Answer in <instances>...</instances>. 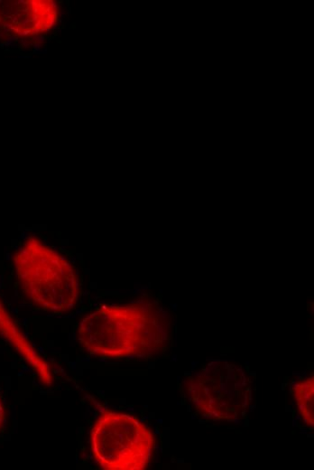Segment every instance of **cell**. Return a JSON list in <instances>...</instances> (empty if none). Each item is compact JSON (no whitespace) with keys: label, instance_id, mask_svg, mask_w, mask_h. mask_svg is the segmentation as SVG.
<instances>
[{"label":"cell","instance_id":"obj_1","mask_svg":"<svg viewBox=\"0 0 314 470\" xmlns=\"http://www.w3.org/2000/svg\"><path fill=\"white\" fill-rule=\"evenodd\" d=\"M77 338L83 350L98 358L146 357L164 348L168 331L152 305H105L80 320Z\"/></svg>","mask_w":314,"mask_h":470},{"label":"cell","instance_id":"obj_5","mask_svg":"<svg viewBox=\"0 0 314 470\" xmlns=\"http://www.w3.org/2000/svg\"><path fill=\"white\" fill-rule=\"evenodd\" d=\"M0 337L28 363L43 383L51 384L52 376L48 363L21 331L1 300Z\"/></svg>","mask_w":314,"mask_h":470},{"label":"cell","instance_id":"obj_9","mask_svg":"<svg viewBox=\"0 0 314 470\" xmlns=\"http://www.w3.org/2000/svg\"><path fill=\"white\" fill-rule=\"evenodd\" d=\"M34 39H35L39 43L43 42L44 40H45L44 36H42H42H41V35H39V36H35Z\"/></svg>","mask_w":314,"mask_h":470},{"label":"cell","instance_id":"obj_10","mask_svg":"<svg viewBox=\"0 0 314 470\" xmlns=\"http://www.w3.org/2000/svg\"><path fill=\"white\" fill-rule=\"evenodd\" d=\"M61 32H62L61 29H58V30H57V33H59V34L61 33Z\"/></svg>","mask_w":314,"mask_h":470},{"label":"cell","instance_id":"obj_3","mask_svg":"<svg viewBox=\"0 0 314 470\" xmlns=\"http://www.w3.org/2000/svg\"><path fill=\"white\" fill-rule=\"evenodd\" d=\"M154 437L142 421L128 414L104 410L90 432L94 460L106 470H142L151 459Z\"/></svg>","mask_w":314,"mask_h":470},{"label":"cell","instance_id":"obj_2","mask_svg":"<svg viewBox=\"0 0 314 470\" xmlns=\"http://www.w3.org/2000/svg\"><path fill=\"white\" fill-rule=\"evenodd\" d=\"M13 263L20 287L34 306L54 314L75 308L79 296L76 271L54 247L29 235L17 247Z\"/></svg>","mask_w":314,"mask_h":470},{"label":"cell","instance_id":"obj_6","mask_svg":"<svg viewBox=\"0 0 314 470\" xmlns=\"http://www.w3.org/2000/svg\"><path fill=\"white\" fill-rule=\"evenodd\" d=\"M291 393L296 401L300 413L305 423L310 427L314 424V377L298 381L291 388Z\"/></svg>","mask_w":314,"mask_h":470},{"label":"cell","instance_id":"obj_4","mask_svg":"<svg viewBox=\"0 0 314 470\" xmlns=\"http://www.w3.org/2000/svg\"><path fill=\"white\" fill-rule=\"evenodd\" d=\"M196 411L208 418L233 420L247 408L249 385L244 371L226 361H214L190 375L186 382Z\"/></svg>","mask_w":314,"mask_h":470},{"label":"cell","instance_id":"obj_8","mask_svg":"<svg viewBox=\"0 0 314 470\" xmlns=\"http://www.w3.org/2000/svg\"><path fill=\"white\" fill-rule=\"evenodd\" d=\"M57 14L59 15L60 20H62L64 18V15H65V11L64 10H59L57 12Z\"/></svg>","mask_w":314,"mask_h":470},{"label":"cell","instance_id":"obj_7","mask_svg":"<svg viewBox=\"0 0 314 470\" xmlns=\"http://www.w3.org/2000/svg\"><path fill=\"white\" fill-rule=\"evenodd\" d=\"M5 420V409H4V406H3V403H2V400L0 398V429L3 427Z\"/></svg>","mask_w":314,"mask_h":470}]
</instances>
